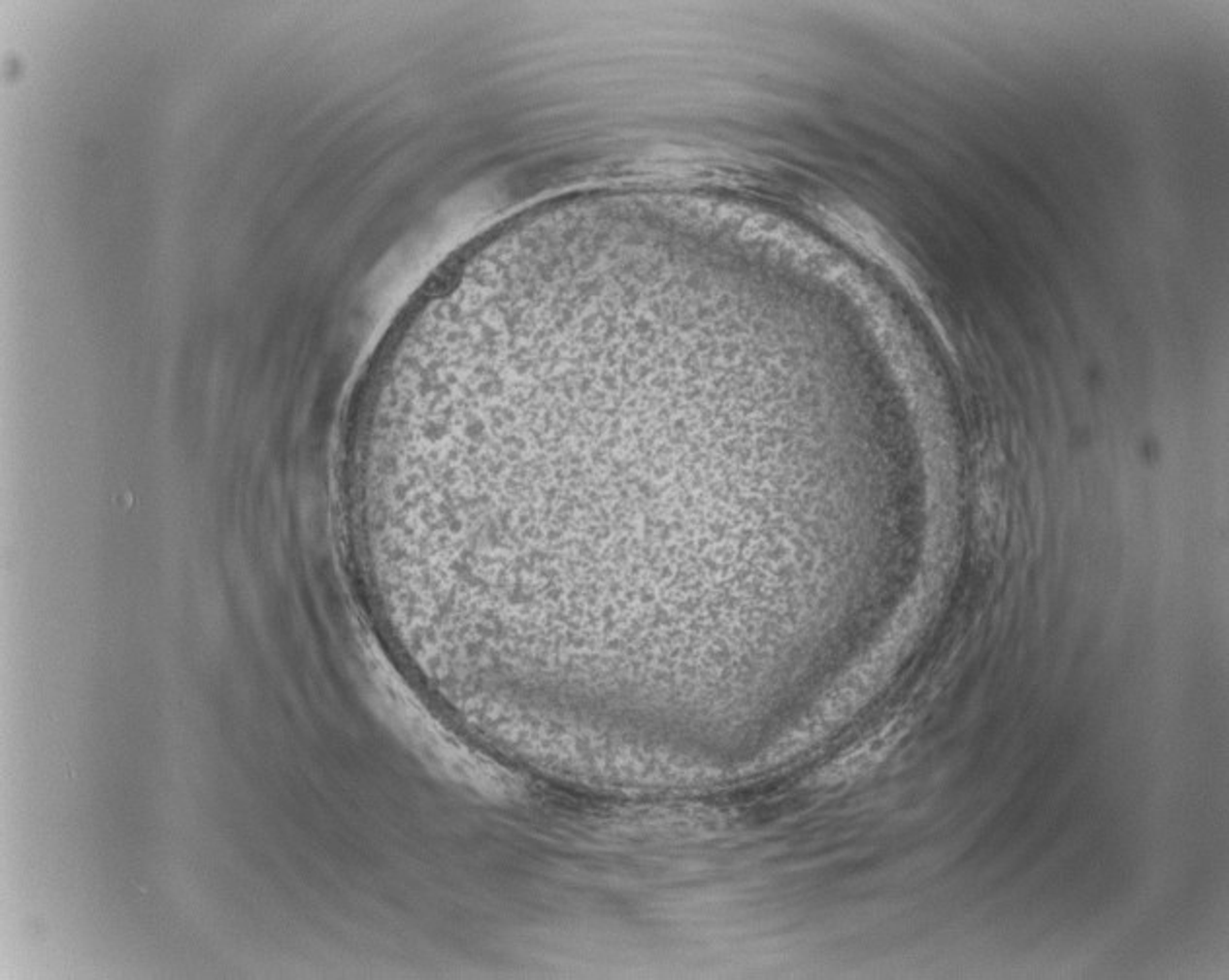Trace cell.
Returning <instances> with one entry per match:
<instances>
[{
    "label": "cell",
    "mask_w": 1229,
    "mask_h": 980,
    "mask_svg": "<svg viewBox=\"0 0 1229 980\" xmlns=\"http://www.w3.org/2000/svg\"><path fill=\"white\" fill-rule=\"evenodd\" d=\"M895 734H885L878 739H872L870 743H866L860 751H856L854 755L847 757L845 761H841L839 765H835V768H831V776L835 778H845L850 776L854 772H860L862 768L874 765L885 751H889V747L895 743Z\"/></svg>",
    "instance_id": "6da1fadb"
}]
</instances>
